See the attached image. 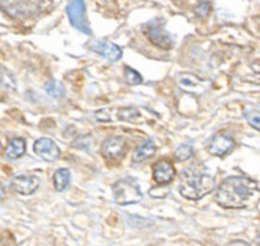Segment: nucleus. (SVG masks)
<instances>
[{
  "label": "nucleus",
  "instance_id": "39448f33",
  "mask_svg": "<svg viewBox=\"0 0 260 246\" xmlns=\"http://www.w3.org/2000/svg\"><path fill=\"white\" fill-rule=\"evenodd\" d=\"M142 32L149 38L150 42L156 45L157 47L164 48V50H169V48L173 47V38L165 30L164 19L156 18V19L145 23L142 25Z\"/></svg>",
  "mask_w": 260,
  "mask_h": 246
},
{
  "label": "nucleus",
  "instance_id": "412c9836",
  "mask_svg": "<svg viewBox=\"0 0 260 246\" xmlns=\"http://www.w3.org/2000/svg\"><path fill=\"white\" fill-rule=\"evenodd\" d=\"M2 85L3 88L8 89V90H15V86H17L14 76H13L5 67H3L2 71Z\"/></svg>",
  "mask_w": 260,
  "mask_h": 246
},
{
  "label": "nucleus",
  "instance_id": "7ed1b4c3",
  "mask_svg": "<svg viewBox=\"0 0 260 246\" xmlns=\"http://www.w3.org/2000/svg\"><path fill=\"white\" fill-rule=\"evenodd\" d=\"M112 190L114 202L119 205L135 204L142 199V192L139 183L129 177L117 180L112 187Z\"/></svg>",
  "mask_w": 260,
  "mask_h": 246
},
{
  "label": "nucleus",
  "instance_id": "a878e982",
  "mask_svg": "<svg viewBox=\"0 0 260 246\" xmlns=\"http://www.w3.org/2000/svg\"><path fill=\"white\" fill-rule=\"evenodd\" d=\"M255 242H256V243H259V245H260V235L258 236V237L255 238Z\"/></svg>",
  "mask_w": 260,
  "mask_h": 246
},
{
  "label": "nucleus",
  "instance_id": "6e6552de",
  "mask_svg": "<svg viewBox=\"0 0 260 246\" xmlns=\"http://www.w3.org/2000/svg\"><path fill=\"white\" fill-rule=\"evenodd\" d=\"M33 151L36 152L37 156H40L41 159L45 160L47 162H53L60 157V149H58L57 145L55 144V141H52L51 138L47 137H41L33 145Z\"/></svg>",
  "mask_w": 260,
  "mask_h": 246
},
{
  "label": "nucleus",
  "instance_id": "dca6fc26",
  "mask_svg": "<svg viewBox=\"0 0 260 246\" xmlns=\"http://www.w3.org/2000/svg\"><path fill=\"white\" fill-rule=\"evenodd\" d=\"M69 183H70V171L66 167H61L57 169L53 174V185L57 192L65 190L68 188Z\"/></svg>",
  "mask_w": 260,
  "mask_h": 246
},
{
  "label": "nucleus",
  "instance_id": "4be33fe9",
  "mask_svg": "<svg viewBox=\"0 0 260 246\" xmlns=\"http://www.w3.org/2000/svg\"><path fill=\"white\" fill-rule=\"evenodd\" d=\"M244 116H245V119L248 121V123L253 128H255L256 131L260 132V112L251 109V111H246L244 113Z\"/></svg>",
  "mask_w": 260,
  "mask_h": 246
},
{
  "label": "nucleus",
  "instance_id": "ddd939ff",
  "mask_svg": "<svg viewBox=\"0 0 260 246\" xmlns=\"http://www.w3.org/2000/svg\"><path fill=\"white\" fill-rule=\"evenodd\" d=\"M152 175H154V180L159 183L160 185L169 184L175 177V169L169 161L165 160H160V161L155 162L152 166Z\"/></svg>",
  "mask_w": 260,
  "mask_h": 246
},
{
  "label": "nucleus",
  "instance_id": "0eeeda50",
  "mask_svg": "<svg viewBox=\"0 0 260 246\" xmlns=\"http://www.w3.org/2000/svg\"><path fill=\"white\" fill-rule=\"evenodd\" d=\"M40 187V178L33 174L15 175L10 180V188L19 194L28 195L35 193Z\"/></svg>",
  "mask_w": 260,
  "mask_h": 246
},
{
  "label": "nucleus",
  "instance_id": "423d86ee",
  "mask_svg": "<svg viewBox=\"0 0 260 246\" xmlns=\"http://www.w3.org/2000/svg\"><path fill=\"white\" fill-rule=\"evenodd\" d=\"M66 13H68L69 20H70L73 27H75L84 34H91V30L85 18V3H84V0H70L66 5Z\"/></svg>",
  "mask_w": 260,
  "mask_h": 246
},
{
  "label": "nucleus",
  "instance_id": "f257e3e1",
  "mask_svg": "<svg viewBox=\"0 0 260 246\" xmlns=\"http://www.w3.org/2000/svg\"><path fill=\"white\" fill-rule=\"evenodd\" d=\"M258 190V184L248 177H229L216 193V202L223 208L239 209L249 204Z\"/></svg>",
  "mask_w": 260,
  "mask_h": 246
},
{
  "label": "nucleus",
  "instance_id": "aec40b11",
  "mask_svg": "<svg viewBox=\"0 0 260 246\" xmlns=\"http://www.w3.org/2000/svg\"><path fill=\"white\" fill-rule=\"evenodd\" d=\"M193 156V147L190 145H180L177 150H175V157L179 161H185V160L190 159Z\"/></svg>",
  "mask_w": 260,
  "mask_h": 246
},
{
  "label": "nucleus",
  "instance_id": "393cba45",
  "mask_svg": "<svg viewBox=\"0 0 260 246\" xmlns=\"http://www.w3.org/2000/svg\"><path fill=\"white\" fill-rule=\"evenodd\" d=\"M250 67H251V70L254 71V73L259 74V75H260V60L253 61V62L250 63Z\"/></svg>",
  "mask_w": 260,
  "mask_h": 246
},
{
  "label": "nucleus",
  "instance_id": "4468645a",
  "mask_svg": "<svg viewBox=\"0 0 260 246\" xmlns=\"http://www.w3.org/2000/svg\"><path fill=\"white\" fill-rule=\"evenodd\" d=\"M156 151V145L152 139H146V141L142 142L139 147L136 149V151L132 155V161L134 162H141L144 160L149 159L150 156L155 154Z\"/></svg>",
  "mask_w": 260,
  "mask_h": 246
},
{
  "label": "nucleus",
  "instance_id": "20e7f679",
  "mask_svg": "<svg viewBox=\"0 0 260 246\" xmlns=\"http://www.w3.org/2000/svg\"><path fill=\"white\" fill-rule=\"evenodd\" d=\"M50 4V0H3V9L13 17L28 18L45 10Z\"/></svg>",
  "mask_w": 260,
  "mask_h": 246
},
{
  "label": "nucleus",
  "instance_id": "5701e85b",
  "mask_svg": "<svg viewBox=\"0 0 260 246\" xmlns=\"http://www.w3.org/2000/svg\"><path fill=\"white\" fill-rule=\"evenodd\" d=\"M211 9H212V7H211V3L208 2V0H202V2L198 3L197 7L194 8V13L197 17L206 18L211 13Z\"/></svg>",
  "mask_w": 260,
  "mask_h": 246
},
{
  "label": "nucleus",
  "instance_id": "b1692460",
  "mask_svg": "<svg viewBox=\"0 0 260 246\" xmlns=\"http://www.w3.org/2000/svg\"><path fill=\"white\" fill-rule=\"evenodd\" d=\"M228 246H250V243H248L246 241L243 240H234L231 242H229Z\"/></svg>",
  "mask_w": 260,
  "mask_h": 246
},
{
  "label": "nucleus",
  "instance_id": "a211bd4d",
  "mask_svg": "<svg viewBox=\"0 0 260 246\" xmlns=\"http://www.w3.org/2000/svg\"><path fill=\"white\" fill-rule=\"evenodd\" d=\"M45 89L48 95L52 96V98H60V96L63 95V86L55 80L47 81Z\"/></svg>",
  "mask_w": 260,
  "mask_h": 246
},
{
  "label": "nucleus",
  "instance_id": "f3484780",
  "mask_svg": "<svg viewBox=\"0 0 260 246\" xmlns=\"http://www.w3.org/2000/svg\"><path fill=\"white\" fill-rule=\"evenodd\" d=\"M141 117L140 112L136 108L132 107H126V108H121L118 112V118L123 122H136L137 119Z\"/></svg>",
  "mask_w": 260,
  "mask_h": 246
},
{
  "label": "nucleus",
  "instance_id": "9b49d317",
  "mask_svg": "<svg viewBox=\"0 0 260 246\" xmlns=\"http://www.w3.org/2000/svg\"><path fill=\"white\" fill-rule=\"evenodd\" d=\"M126 151V139L121 136H109L102 146V152L108 160H119Z\"/></svg>",
  "mask_w": 260,
  "mask_h": 246
},
{
  "label": "nucleus",
  "instance_id": "f03ea898",
  "mask_svg": "<svg viewBox=\"0 0 260 246\" xmlns=\"http://www.w3.org/2000/svg\"><path fill=\"white\" fill-rule=\"evenodd\" d=\"M216 187L215 178L197 167H189L182 174L179 193L190 200H198L210 194Z\"/></svg>",
  "mask_w": 260,
  "mask_h": 246
},
{
  "label": "nucleus",
  "instance_id": "1a4fd4ad",
  "mask_svg": "<svg viewBox=\"0 0 260 246\" xmlns=\"http://www.w3.org/2000/svg\"><path fill=\"white\" fill-rule=\"evenodd\" d=\"M177 81L180 85V88L184 89V90L188 91V93L202 94L210 88V83H207L206 80L201 79L200 76L190 73L179 74V75H178Z\"/></svg>",
  "mask_w": 260,
  "mask_h": 246
},
{
  "label": "nucleus",
  "instance_id": "f8f14e48",
  "mask_svg": "<svg viewBox=\"0 0 260 246\" xmlns=\"http://www.w3.org/2000/svg\"><path fill=\"white\" fill-rule=\"evenodd\" d=\"M90 50L112 62H116L122 57V48L108 41H95L90 45Z\"/></svg>",
  "mask_w": 260,
  "mask_h": 246
},
{
  "label": "nucleus",
  "instance_id": "9d476101",
  "mask_svg": "<svg viewBox=\"0 0 260 246\" xmlns=\"http://www.w3.org/2000/svg\"><path fill=\"white\" fill-rule=\"evenodd\" d=\"M234 147H235L234 137L228 133H223V132H218L211 139L210 145H208V151L215 156H223V155L229 154Z\"/></svg>",
  "mask_w": 260,
  "mask_h": 246
},
{
  "label": "nucleus",
  "instance_id": "6ab92c4d",
  "mask_svg": "<svg viewBox=\"0 0 260 246\" xmlns=\"http://www.w3.org/2000/svg\"><path fill=\"white\" fill-rule=\"evenodd\" d=\"M124 79L127 83L132 84V85H139L142 83V76L129 66H124Z\"/></svg>",
  "mask_w": 260,
  "mask_h": 246
},
{
  "label": "nucleus",
  "instance_id": "2eb2a0df",
  "mask_svg": "<svg viewBox=\"0 0 260 246\" xmlns=\"http://www.w3.org/2000/svg\"><path fill=\"white\" fill-rule=\"evenodd\" d=\"M25 152V141L23 138H13L5 149L8 159H19Z\"/></svg>",
  "mask_w": 260,
  "mask_h": 246
}]
</instances>
